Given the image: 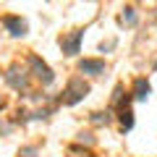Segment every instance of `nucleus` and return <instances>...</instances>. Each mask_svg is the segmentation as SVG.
Returning <instances> with one entry per match:
<instances>
[{
    "instance_id": "nucleus-7",
    "label": "nucleus",
    "mask_w": 157,
    "mask_h": 157,
    "mask_svg": "<svg viewBox=\"0 0 157 157\" xmlns=\"http://www.w3.org/2000/svg\"><path fill=\"white\" fill-rule=\"evenodd\" d=\"M6 81L13 86V89H24V86H26V76H18L16 68H11V71L6 73Z\"/></svg>"
},
{
    "instance_id": "nucleus-9",
    "label": "nucleus",
    "mask_w": 157,
    "mask_h": 157,
    "mask_svg": "<svg viewBox=\"0 0 157 157\" xmlns=\"http://www.w3.org/2000/svg\"><path fill=\"white\" fill-rule=\"evenodd\" d=\"M123 21H126V24H136V13H134V8H126V11H123Z\"/></svg>"
},
{
    "instance_id": "nucleus-5",
    "label": "nucleus",
    "mask_w": 157,
    "mask_h": 157,
    "mask_svg": "<svg viewBox=\"0 0 157 157\" xmlns=\"http://www.w3.org/2000/svg\"><path fill=\"white\" fill-rule=\"evenodd\" d=\"M78 68H81V73L100 76V73L105 71V63H102V60H81V63H78Z\"/></svg>"
},
{
    "instance_id": "nucleus-2",
    "label": "nucleus",
    "mask_w": 157,
    "mask_h": 157,
    "mask_svg": "<svg viewBox=\"0 0 157 157\" xmlns=\"http://www.w3.org/2000/svg\"><path fill=\"white\" fill-rule=\"evenodd\" d=\"M29 66L34 68V76H37L42 84H52V78H55V76H52V71H50L47 63H42L37 55H32V58H29Z\"/></svg>"
},
{
    "instance_id": "nucleus-10",
    "label": "nucleus",
    "mask_w": 157,
    "mask_h": 157,
    "mask_svg": "<svg viewBox=\"0 0 157 157\" xmlns=\"http://www.w3.org/2000/svg\"><path fill=\"white\" fill-rule=\"evenodd\" d=\"M110 118H107V113H97L94 115V123H107Z\"/></svg>"
},
{
    "instance_id": "nucleus-6",
    "label": "nucleus",
    "mask_w": 157,
    "mask_h": 157,
    "mask_svg": "<svg viewBox=\"0 0 157 157\" xmlns=\"http://www.w3.org/2000/svg\"><path fill=\"white\" fill-rule=\"evenodd\" d=\"M149 92H152L149 81H147V78H136V84H134V97H136V100H147Z\"/></svg>"
},
{
    "instance_id": "nucleus-4",
    "label": "nucleus",
    "mask_w": 157,
    "mask_h": 157,
    "mask_svg": "<svg viewBox=\"0 0 157 157\" xmlns=\"http://www.w3.org/2000/svg\"><path fill=\"white\" fill-rule=\"evenodd\" d=\"M6 29L13 34V37H24L29 26H26V21H24V18H18V16H8V18H6Z\"/></svg>"
},
{
    "instance_id": "nucleus-3",
    "label": "nucleus",
    "mask_w": 157,
    "mask_h": 157,
    "mask_svg": "<svg viewBox=\"0 0 157 157\" xmlns=\"http://www.w3.org/2000/svg\"><path fill=\"white\" fill-rule=\"evenodd\" d=\"M81 39H84V32H71L68 37H63L60 39L63 52H66V55H76L78 47H81Z\"/></svg>"
},
{
    "instance_id": "nucleus-8",
    "label": "nucleus",
    "mask_w": 157,
    "mask_h": 157,
    "mask_svg": "<svg viewBox=\"0 0 157 157\" xmlns=\"http://www.w3.org/2000/svg\"><path fill=\"white\" fill-rule=\"evenodd\" d=\"M121 121H123V128L128 131L131 126H134V113H131V110H123V113H121Z\"/></svg>"
},
{
    "instance_id": "nucleus-1",
    "label": "nucleus",
    "mask_w": 157,
    "mask_h": 157,
    "mask_svg": "<svg viewBox=\"0 0 157 157\" xmlns=\"http://www.w3.org/2000/svg\"><path fill=\"white\" fill-rule=\"evenodd\" d=\"M86 94H89V86H86L81 78H73L71 84H68V89H66L63 102H66V105H76V102H81Z\"/></svg>"
}]
</instances>
